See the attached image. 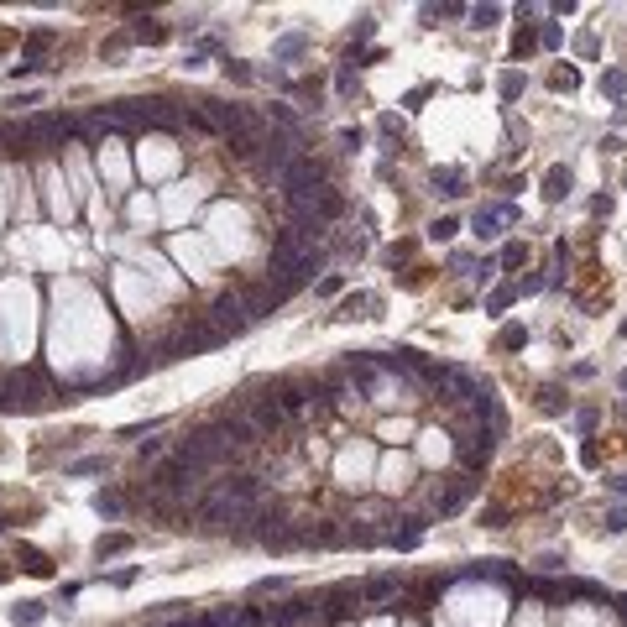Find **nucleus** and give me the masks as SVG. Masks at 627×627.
Instances as JSON below:
<instances>
[{"instance_id":"1","label":"nucleus","mask_w":627,"mask_h":627,"mask_svg":"<svg viewBox=\"0 0 627 627\" xmlns=\"http://www.w3.org/2000/svg\"><path fill=\"white\" fill-rule=\"evenodd\" d=\"M194 465L183 460V455H172V460H157V471H152V481H146V491L152 497H189V502H199L204 491L194 486Z\"/></svg>"},{"instance_id":"2","label":"nucleus","mask_w":627,"mask_h":627,"mask_svg":"<svg viewBox=\"0 0 627 627\" xmlns=\"http://www.w3.org/2000/svg\"><path fill=\"white\" fill-rule=\"evenodd\" d=\"M178 455L189 460L194 471H204V465H215V460H225V455H230V445H225V429H220V423H204V429L183 434Z\"/></svg>"},{"instance_id":"3","label":"nucleus","mask_w":627,"mask_h":627,"mask_svg":"<svg viewBox=\"0 0 627 627\" xmlns=\"http://www.w3.org/2000/svg\"><path fill=\"white\" fill-rule=\"evenodd\" d=\"M241 517H246V507H235L225 491H215V497H199V528H204V533H220V528L241 523Z\"/></svg>"},{"instance_id":"4","label":"nucleus","mask_w":627,"mask_h":627,"mask_svg":"<svg viewBox=\"0 0 627 627\" xmlns=\"http://www.w3.org/2000/svg\"><path fill=\"white\" fill-rule=\"evenodd\" d=\"M220 491H225V497H230L235 507H246V512H251V507L262 502V481H257L251 471H235V476H225V481H220Z\"/></svg>"},{"instance_id":"5","label":"nucleus","mask_w":627,"mask_h":627,"mask_svg":"<svg viewBox=\"0 0 627 627\" xmlns=\"http://www.w3.org/2000/svg\"><path fill=\"white\" fill-rule=\"evenodd\" d=\"M486 455H491V429H471L465 434V445H460V465H486Z\"/></svg>"},{"instance_id":"6","label":"nucleus","mask_w":627,"mask_h":627,"mask_svg":"<svg viewBox=\"0 0 627 627\" xmlns=\"http://www.w3.org/2000/svg\"><path fill=\"white\" fill-rule=\"evenodd\" d=\"M507 215H512L507 204H502V209H486V215H476V230H481V235H497V225H502Z\"/></svg>"},{"instance_id":"7","label":"nucleus","mask_w":627,"mask_h":627,"mask_svg":"<svg viewBox=\"0 0 627 627\" xmlns=\"http://www.w3.org/2000/svg\"><path fill=\"white\" fill-rule=\"evenodd\" d=\"M95 507H100V517H121L126 497H121V491H100V497H95Z\"/></svg>"},{"instance_id":"8","label":"nucleus","mask_w":627,"mask_h":627,"mask_svg":"<svg viewBox=\"0 0 627 627\" xmlns=\"http://www.w3.org/2000/svg\"><path fill=\"white\" fill-rule=\"evenodd\" d=\"M544 194H549V199H565V194H570V172H565V168H554L549 178H544Z\"/></svg>"},{"instance_id":"9","label":"nucleus","mask_w":627,"mask_h":627,"mask_svg":"<svg viewBox=\"0 0 627 627\" xmlns=\"http://www.w3.org/2000/svg\"><path fill=\"white\" fill-rule=\"evenodd\" d=\"M21 559H26V570H32V575H52V559H47V554H37V549H21Z\"/></svg>"},{"instance_id":"10","label":"nucleus","mask_w":627,"mask_h":627,"mask_svg":"<svg viewBox=\"0 0 627 627\" xmlns=\"http://www.w3.org/2000/svg\"><path fill=\"white\" fill-rule=\"evenodd\" d=\"M131 37H136V42H163V37H168V26H157V21H141V26H136Z\"/></svg>"},{"instance_id":"11","label":"nucleus","mask_w":627,"mask_h":627,"mask_svg":"<svg viewBox=\"0 0 627 627\" xmlns=\"http://www.w3.org/2000/svg\"><path fill=\"white\" fill-rule=\"evenodd\" d=\"M121 549H131V539H126V533H110V539H100V549H95V554L105 559V554H121Z\"/></svg>"},{"instance_id":"12","label":"nucleus","mask_w":627,"mask_h":627,"mask_svg":"<svg viewBox=\"0 0 627 627\" xmlns=\"http://www.w3.org/2000/svg\"><path fill=\"white\" fill-rule=\"evenodd\" d=\"M549 84H554V89H575L580 78H575V69H554V78H549Z\"/></svg>"},{"instance_id":"13","label":"nucleus","mask_w":627,"mask_h":627,"mask_svg":"<svg viewBox=\"0 0 627 627\" xmlns=\"http://www.w3.org/2000/svg\"><path fill=\"white\" fill-rule=\"evenodd\" d=\"M37 617H42V611H37V602H26V607H16V622H21V627H32Z\"/></svg>"},{"instance_id":"14","label":"nucleus","mask_w":627,"mask_h":627,"mask_svg":"<svg viewBox=\"0 0 627 627\" xmlns=\"http://www.w3.org/2000/svg\"><path fill=\"white\" fill-rule=\"evenodd\" d=\"M356 309H366V298H361V293H351V298H345V303H340V319H351Z\"/></svg>"},{"instance_id":"15","label":"nucleus","mask_w":627,"mask_h":627,"mask_svg":"<svg viewBox=\"0 0 627 627\" xmlns=\"http://www.w3.org/2000/svg\"><path fill=\"white\" fill-rule=\"evenodd\" d=\"M497 345H502V351H512V345H523V329H502V340H497Z\"/></svg>"},{"instance_id":"16","label":"nucleus","mask_w":627,"mask_h":627,"mask_svg":"<svg viewBox=\"0 0 627 627\" xmlns=\"http://www.w3.org/2000/svg\"><path fill=\"white\" fill-rule=\"evenodd\" d=\"M6 575H11V570H6V565H0V580H6Z\"/></svg>"}]
</instances>
